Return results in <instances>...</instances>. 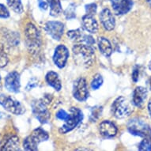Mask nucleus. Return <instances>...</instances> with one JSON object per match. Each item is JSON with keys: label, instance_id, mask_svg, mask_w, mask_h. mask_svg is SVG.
Listing matches in <instances>:
<instances>
[{"label": "nucleus", "instance_id": "nucleus-1", "mask_svg": "<svg viewBox=\"0 0 151 151\" xmlns=\"http://www.w3.org/2000/svg\"><path fill=\"white\" fill-rule=\"evenodd\" d=\"M74 61L80 66L89 67L95 60V49L88 45H75L72 48Z\"/></svg>", "mask_w": 151, "mask_h": 151}, {"label": "nucleus", "instance_id": "nucleus-2", "mask_svg": "<svg viewBox=\"0 0 151 151\" xmlns=\"http://www.w3.org/2000/svg\"><path fill=\"white\" fill-rule=\"evenodd\" d=\"M25 35L29 52L32 53L38 52L41 45V40L40 32L37 28L32 23H28L25 26Z\"/></svg>", "mask_w": 151, "mask_h": 151}, {"label": "nucleus", "instance_id": "nucleus-3", "mask_svg": "<svg viewBox=\"0 0 151 151\" xmlns=\"http://www.w3.org/2000/svg\"><path fill=\"white\" fill-rule=\"evenodd\" d=\"M49 135L47 132L40 127L35 129L32 134L24 140L23 147L25 150L36 151L38 150V146L40 142L47 141Z\"/></svg>", "mask_w": 151, "mask_h": 151}, {"label": "nucleus", "instance_id": "nucleus-4", "mask_svg": "<svg viewBox=\"0 0 151 151\" xmlns=\"http://www.w3.org/2000/svg\"><path fill=\"white\" fill-rule=\"evenodd\" d=\"M111 113L117 119H124L129 116L133 111V108L124 97H119L115 100L111 107Z\"/></svg>", "mask_w": 151, "mask_h": 151}, {"label": "nucleus", "instance_id": "nucleus-5", "mask_svg": "<svg viewBox=\"0 0 151 151\" xmlns=\"http://www.w3.org/2000/svg\"><path fill=\"white\" fill-rule=\"evenodd\" d=\"M127 130L133 135L151 139V128L146 122L138 118L131 119L127 124Z\"/></svg>", "mask_w": 151, "mask_h": 151}, {"label": "nucleus", "instance_id": "nucleus-6", "mask_svg": "<svg viewBox=\"0 0 151 151\" xmlns=\"http://www.w3.org/2000/svg\"><path fill=\"white\" fill-rule=\"evenodd\" d=\"M83 117L84 116L81 109L74 107L71 108L70 109V118L66 121L64 125L60 127V132L61 134H66L74 130L82 123Z\"/></svg>", "mask_w": 151, "mask_h": 151}, {"label": "nucleus", "instance_id": "nucleus-7", "mask_svg": "<svg viewBox=\"0 0 151 151\" xmlns=\"http://www.w3.org/2000/svg\"><path fill=\"white\" fill-rule=\"evenodd\" d=\"M32 113L41 124H47L51 118L50 111L47 109V103L44 99L36 100L32 103Z\"/></svg>", "mask_w": 151, "mask_h": 151}, {"label": "nucleus", "instance_id": "nucleus-8", "mask_svg": "<svg viewBox=\"0 0 151 151\" xmlns=\"http://www.w3.org/2000/svg\"><path fill=\"white\" fill-rule=\"evenodd\" d=\"M0 104L6 110L14 115H22L25 112V109L20 102L6 95H0Z\"/></svg>", "mask_w": 151, "mask_h": 151}, {"label": "nucleus", "instance_id": "nucleus-9", "mask_svg": "<svg viewBox=\"0 0 151 151\" xmlns=\"http://www.w3.org/2000/svg\"><path fill=\"white\" fill-rule=\"evenodd\" d=\"M73 96L78 101H85L89 97V91L87 87L86 81L84 78H80L74 83Z\"/></svg>", "mask_w": 151, "mask_h": 151}, {"label": "nucleus", "instance_id": "nucleus-10", "mask_svg": "<svg viewBox=\"0 0 151 151\" xmlns=\"http://www.w3.org/2000/svg\"><path fill=\"white\" fill-rule=\"evenodd\" d=\"M45 30L54 40H60L64 31V25L60 22H47L45 25Z\"/></svg>", "mask_w": 151, "mask_h": 151}, {"label": "nucleus", "instance_id": "nucleus-11", "mask_svg": "<svg viewBox=\"0 0 151 151\" xmlns=\"http://www.w3.org/2000/svg\"><path fill=\"white\" fill-rule=\"evenodd\" d=\"M69 57V51L65 45H60L55 49L53 61L59 68H63Z\"/></svg>", "mask_w": 151, "mask_h": 151}, {"label": "nucleus", "instance_id": "nucleus-12", "mask_svg": "<svg viewBox=\"0 0 151 151\" xmlns=\"http://www.w3.org/2000/svg\"><path fill=\"white\" fill-rule=\"evenodd\" d=\"M5 86L9 92L17 93L20 91V74L17 71L10 72L5 78Z\"/></svg>", "mask_w": 151, "mask_h": 151}, {"label": "nucleus", "instance_id": "nucleus-13", "mask_svg": "<svg viewBox=\"0 0 151 151\" xmlns=\"http://www.w3.org/2000/svg\"><path fill=\"white\" fill-rule=\"evenodd\" d=\"M116 14H126L133 6L132 0H109Z\"/></svg>", "mask_w": 151, "mask_h": 151}, {"label": "nucleus", "instance_id": "nucleus-14", "mask_svg": "<svg viewBox=\"0 0 151 151\" xmlns=\"http://www.w3.org/2000/svg\"><path fill=\"white\" fill-rule=\"evenodd\" d=\"M100 20L105 30L111 31L114 29L116 22H115L114 16L109 9L105 8L102 10L100 14Z\"/></svg>", "mask_w": 151, "mask_h": 151}, {"label": "nucleus", "instance_id": "nucleus-15", "mask_svg": "<svg viewBox=\"0 0 151 151\" xmlns=\"http://www.w3.org/2000/svg\"><path fill=\"white\" fill-rule=\"evenodd\" d=\"M99 131L102 136L105 138H112L117 134V127L112 122L104 120L100 124Z\"/></svg>", "mask_w": 151, "mask_h": 151}, {"label": "nucleus", "instance_id": "nucleus-16", "mask_svg": "<svg viewBox=\"0 0 151 151\" xmlns=\"http://www.w3.org/2000/svg\"><path fill=\"white\" fill-rule=\"evenodd\" d=\"M147 97V90L142 86H138L133 92L132 101L134 106L138 108H142Z\"/></svg>", "mask_w": 151, "mask_h": 151}, {"label": "nucleus", "instance_id": "nucleus-17", "mask_svg": "<svg viewBox=\"0 0 151 151\" xmlns=\"http://www.w3.org/2000/svg\"><path fill=\"white\" fill-rule=\"evenodd\" d=\"M82 26L85 30L90 33H96L98 30V23L93 16L86 14L82 17Z\"/></svg>", "mask_w": 151, "mask_h": 151}, {"label": "nucleus", "instance_id": "nucleus-18", "mask_svg": "<svg viewBox=\"0 0 151 151\" xmlns=\"http://www.w3.org/2000/svg\"><path fill=\"white\" fill-rule=\"evenodd\" d=\"M45 79H46L47 84L49 85L50 86L53 87L56 91H60L62 88L61 81H60V77L56 72L49 71L46 74Z\"/></svg>", "mask_w": 151, "mask_h": 151}, {"label": "nucleus", "instance_id": "nucleus-19", "mask_svg": "<svg viewBox=\"0 0 151 151\" xmlns=\"http://www.w3.org/2000/svg\"><path fill=\"white\" fill-rule=\"evenodd\" d=\"M98 47L100 52L102 55H104L105 57H109L112 53V47L111 43L107 38L104 37H100L98 39Z\"/></svg>", "mask_w": 151, "mask_h": 151}, {"label": "nucleus", "instance_id": "nucleus-20", "mask_svg": "<svg viewBox=\"0 0 151 151\" xmlns=\"http://www.w3.org/2000/svg\"><path fill=\"white\" fill-rule=\"evenodd\" d=\"M0 150H19V139L17 136L9 138Z\"/></svg>", "mask_w": 151, "mask_h": 151}, {"label": "nucleus", "instance_id": "nucleus-21", "mask_svg": "<svg viewBox=\"0 0 151 151\" xmlns=\"http://www.w3.org/2000/svg\"><path fill=\"white\" fill-rule=\"evenodd\" d=\"M50 6V15L58 17L62 13V6L60 0H48Z\"/></svg>", "mask_w": 151, "mask_h": 151}, {"label": "nucleus", "instance_id": "nucleus-22", "mask_svg": "<svg viewBox=\"0 0 151 151\" xmlns=\"http://www.w3.org/2000/svg\"><path fill=\"white\" fill-rule=\"evenodd\" d=\"M4 37L6 38V42L10 46H17L19 44V35L17 32L8 31L4 32Z\"/></svg>", "mask_w": 151, "mask_h": 151}, {"label": "nucleus", "instance_id": "nucleus-23", "mask_svg": "<svg viewBox=\"0 0 151 151\" xmlns=\"http://www.w3.org/2000/svg\"><path fill=\"white\" fill-rule=\"evenodd\" d=\"M84 34L81 29H78L75 30H70L67 32V37H69L70 40L75 42H82V37Z\"/></svg>", "mask_w": 151, "mask_h": 151}, {"label": "nucleus", "instance_id": "nucleus-24", "mask_svg": "<svg viewBox=\"0 0 151 151\" xmlns=\"http://www.w3.org/2000/svg\"><path fill=\"white\" fill-rule=\"evenodd\" d=\"M8 6L17 14H22L23 12V6L22 0H6Z\"/></svg>", "mask_w": 151, "mask_h": 151}, {"label": "nucleus", "instance_id": "nucleus-25", "mask_svg": "<svg viewBox=\"0 0 151 151\" xmlns=\"http://www.w3.org/2000/svg\"><path fill=\"white\" fill-rule=\"evenodd\" d=\"M9 61L7 53L6 52L5 45L0 42V68L6 67Z\"/></svg>", "mask_w": 151, "mask_h": 151}, {"label": "nucleus", "instance_id": "nucleus-26", "mask_svg": "<svg viewBox=\"0 0 151 151\" xmlns=\"http://www.w3.org/2000/svg\"><path fill=\"white\" fill-rule=\"evenodd\" d=\"M64 16L67 20H72L76 17V5L70 3L64 11Z\"/></svg>", "mask_w": 151, "mask_h": 151}, {"label": "nucleus", "instance_id": "nucleus-27", "mask_svg": "<svg viewBox=\"0 0 151 151\" xmlns=\"http://www.w3.org/2000/svg\"><path fill=\"white\" fill-rule=\"evenodd\" d=\"M102 111H103L102 106H95L92 108L91 113H90V116H89L90 120L92 122L97 121V119L100 118V116H101Z\"/></svg>", "mask_w": 151, "mask_h": 151}, {"label": "nucleus", "instance_id": "nucleus-28", "mask_svg": "<svg viewBox=\"0 0 151 151\" xmlns=\"http://www.w3.org/2000/svg\"><path fill=\"white\" fill-rule=\"evenodd\" d=\"M102 84H103V78L100 74H97L93 77V80L91 82V87L92 89L96 90V89H98L101 86Z\"/></svg>", "mask_w": 151, "mask_h": 151}, {"label": "nucleus", "instance_id": "nucleus-29", "mask_svg": "<svg viewBox=\"0 0 151 151\" xmlns=\"http://www.w3.org/2000/svg\"><path fill=\"white\" fill-rule=\"evenodd\" d=\"M139 150L150 151L151 150V139L144 138L143 140L139 143Z\"/></svg>", "mask_w": 151, "mask_h": 151}, {"label": "nucleus", "instance_id": "nucleus-30", "mask_svg": "<svg viewBox=\"0 0 151 151\" xmlns=\"http://www.w3.org/2000/svg\"><path fill=\"white\" fill-rule=\"evenodd\" d=\"M85 7H86V14L93 16V15L97 13V6L96 3H90V4L86 5Z\"/></svg>", "mask_w": 151, "mask_h": 151}, {"label": "nucleus", "instance_id": "nucleus-31", "mask_svg": "<svg viewBox=\"0 0 151 151\" xmlns=\"http://www.w3.org/2000/svg\"><path fill=\"white\" fill-rule=\"evenodd\" d=\"M55 116L57 117L59 119H61V120H63V121L66 122L70 118V113L68 114L66 111L63 110V109H60V111H57Z\"/></svg>", "mask_w": 151, "mask_h": 151}, {"label": "nucleus", "instance_id": "nucleus-32", "mask_svg": "<svg viewBox=\"0 0 151 151\" xmlns=\"http://www.w3.org/2000/svg\"><path fill=\"white\" fill-rule=\"evenodd\" d=\"M10 17V12L5 6L0 3V17L1 18H7Z\"/></svg>", "mask_w": 151, "mask_h": 151}, {"label": "nucleus", "instance_id": "nucleus-33", "mask_svg": "<svg viewBox=\"0 0 151 151\" xmlns=\"http://www.w3.org/2000/svg\"><path fill=\"white\" fill-rule=\"evenodd\" d=\"M82 42L86 43V45L93 46L94 45V43H95V40H94L93 37L90 36V35H84L83 37H82Z\"/></svg>", "mask_w": 151, "mask_h": 151}, {"label": "nucleus", "instance_id": "nucleus-34", "mask_svg": "<svg viewBox=\"0 0 151 151\" xmlns=\"http://www.w3.org/2000/svg\"><path fill=\"white\" fill-rule=\"evenodd\" d=\"M38 2V5L39 7L43 10H46L49 6V3H48V0H37Z\"/></svg>", "mask_w": 151, "mask_h": 151}, {"label": "nucleus", "instance_id": "nucleus-35", "mask_svg": "<svg viewBox=\"0 0 151 151\" xmlns=\"http://www.w3.org/2000/svg\"><path fill=\"white\" fill-rule=\"evenodd\" d=\"M139 67H134V70L132 72V79L134 81V82H138V80H139Z\"/></svg>", "mask_w": 151, "mask_h": 151}, {"label": "nucleus", "instance_id": "nucleus-36", "mask_svg": "<svg viewBox=\"0 0 151 151\" xmlns=\"http://www.w3.org/2000/svg\"><path fill=\"white\" fill-rule=\"evenodd\" d=\"M37 80L36 79V78H32V79H31L29 82V83H28L27 86H26V89L27 90H30L31 89H32V88H34V87L37 86Z\"/></svg>", "mask_w": 151, "mask_h": 151}, {"label": "nucleus", "instance_id": "nucleus-37", "mask_svg": "<svg viewBox=\"0 0 151 151\" xmlns=\"http://www.w3.org/2000/svg\"><path fill=\"white\" fill-rule=\"evenodd\" d=\"M148 111H149V113H150V116L151 117V99L150 100V101L148 103Z\"/></svg>", "mask_w": 151, "mask_h": 151}, {"label": "nucleus", "instance_id": "nucleus-38", "mask_svg": "<svg viewBox=\"0 0 151 151\" xmlns=\"http://www.w3.org/2000/svg\"><path fill=\"white\" fill-rule=\"evenodd\" d=\"M146 3H148V5L151 7V0H146Z\"/></svg>", "mask_w": 151, "mask_h": 151}, {"label": "nucleus", "instance_id": "nucleus-39", "mask_svg": "<svg viewBox=\"0 0 151 151\" xmlns=\"http://www.w3.org/2000/svg\"><path fill=\"white\" fill-rule=\"evenodd\" d=\"M149 69L151 70V61L150 62V63H149Z\"/></svg>", "mask_w": 151, "mask_h": 151}, {"label": "nucleus", "instance_id": "nucleus-40", "mask_svg": "<svg viewBox=\"0 0 151 151\" xmlns=\"http://www.w3.org/2000/svg\"><path fill=\"white\" fill-rule=\"evenodd\" d=\"M149 83H150V89H151V77L150 78V80H149Z\"/></svg>", "mask_w": 151, "mask_h": 151}, {"label": "nucleus", "instance_id": "nucleus-41", "mask_svg": "<svg viewBox=\"0 0 151 151\" xmlns=\"http://www.w3.org/2000/svg\"><path fill=\"white\" fill-rule=\"evenodd\" d=\"M1 86H1V77H0V89H1Z\"/></svg>", "mask_w": 151, "mask_h": 151}]
</instances>
